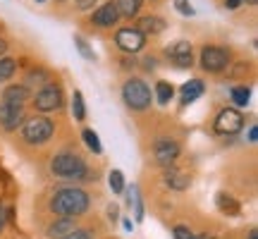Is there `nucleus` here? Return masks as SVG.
<instances>
[{
	"mask_svg": "<svg viewBox=\"0 0 258 239\" xmlns=\"http://www.w3.org/2000/svg\"><path fill=\"white\" fill-rule=\"evenodd\" d=\"M50 208H53V213L60 215V218H77V215L86 213V208H89V196H86V192H82V189H60V192H55V196H53Z\"/></svg>",
	"mask_w": 258,
	"mask_h": 239,
	"instance_id": "obj_1",
	"label": "nucleus"
},
{
	"mask_svg": "<svg viewBox=\"0 0 258 239\" xmlns=\"http://www.w3.org/2000/svg\"><path fill=\"white\" fill-rule=\"evenodd\" d=\"M50 170L57 177H62V180H86V172H89L86 163L79 156H74V153H60V156H55L53 163H50Z\"/></svg>",
	"mask_w": 258,
	"mask_h": 239,
	"instance_id": "obj_2",
	"label": "nucleus"
},
{
	"mask_svg": "<svg viewBox=\"0 0 258 239\" xmlns=\"http://www.w3.org/2000/svg\"><path fill=\"white\" fill-rule=\"evenodd\" d=\"M122 98L132 110H146L151 105V89L141 79H129L124 84V89H122Z\"/></svg>",
	"mask_w": 258,
	"mask_h": 239,
	"instance_id": "obj_3",
	"label": "nucleus"
},
{
	"mask_svg": "<svg viewBox=\"0 0 258 239\" xmlns=\"http://www.w3.org/2000/svg\"><path fill=\"white\" fill-rule=\"evenodd\" d=\"M53 122L43 115L38 117H31L24 122V129H22V137L27 139L29 144H46L48 139L53 137Z\"/></svg>",
	"mask_w": 258,
	"mask_h": 239,
	"instance_id": "obj_4",
	"label": "nucleus"
},
{
	"mask_svg": "<svg viewBox=\"0 0 258 239\" xmlns=\"http://www.w3.org/2000/svg\"><path fill=\"white\" fill-rule=\"evenodd\" d=\"M115 43H117L120 50L134 55V53H139L141 48L146 46V34H141L137 27H124L115 34Z\"/></svg>",
	"mask_w": 258,
	"mask_h": 239,
	"instance_id": "obj_5",
	"label": "nucleus"
},
{
	"mask_svg": "<svg viewBox=\"0 0 258 239\" xmlns=\"http://www.w3.org/2000/svg\"><path fill=\"white\" fill-rule=\"evenodd\" d=\"M230 65V53L225 48L206 46L201 50V67L206 72H222Z\"/></svg>",
	"mask_w": 258,
	"mask_h": 239,
	"instance_id": "obj_6",
	"label": "nucleus"
},
{
	"mask_svg": "<svg viewBox=\"0 0 258 239\" xmlns=\"http://www.w3.org/2000/svg\"><path fill=\"white\" fill-rule=\"evenodd\" d=\"M241 127H244V117H241V112L234 110V108H225V110L218 115V119H215V132H218V134L232 137V134L241 132Z\"/></svg>",
	"mask_w": 258,
	"mask_h": 239,
	"instance_id": "obj_7",
	"label": "nucleus"
},
{
	"mask_svg": "<svg viewBox=\"0 0 258 239\" xmlns=\"http://www.w3.org/2000/svg\"><path fill=\"white\" fill-rule=\"evenodd\" d=\"M36 110L41 112H50V110H57L60 105H62V91L53 86V84H48L46 89H41L36 93Z\"/></svg>",
	"mask_w": 258,
	"mask_h": 239,
	"instance_id": "obj_8",
	"label": "nucleus"
},
{
	"mask_svg": "<svg viewBox=\"0 0 258 239\" xmlns=\"http://www.w3.org/2000/svg\"><path fill=\"white\" fill-rule=\"evenodd\" d=\"M153 153H156V160L160 163V165L170 167L177 160V156H179V144H177V141H172V139L163 137V139H158V141H156Z\"/></svg>",
	"mask_w": 258,
	"mask_h": 239,
	"instance_id": "obj_9",
	"label": "nucleus"
},
{
	"mask_svg": "<svg viewBox=\"0 0 258 239\" xmlns=\"http://www.w3.org/2000/svg\"><path fill=\"white\" fill-rule=\"evenodd\" d=\"M117 19H120V10H117V3H115V0H108L105 5H101V8L91 15L93 24H96V27H103V29L117 24Z\"/></svg>",
	"mask_w": 258,
	"mask_h": 239,
	"instance_id": "obj_10",
	"label": "nucleus"
},
{
	"mask_svg": "<svg viewBox=\"0 0 258 239\" xmlns=\"http://www.w3.org/2000/svg\"><path fill=\"white\" fill-rule=\"evenodd\" d=\"M165 55L177 65V67H191L194 65V55H191V43L186 41H177L172 46H167Z\"/></svg>",
	"mask_w": 258,
	"mask_h": 239,
	"instance_id": "obj_11",
	"label": "nucleus"
},
{
	"mask_svg": "<svg viewBox=\"0 0 258 239\" xmlns=\"http://www.w3.org/2000/svg\"><path fill=\"white\" fill-rule=\"evenodd\" d=\"M22 119H24L22 108L10 105V103H0V125H3L5 129H15Z\"/></svg>",
	"mask_w": 258,
	"mask_h": 239,
	"instance_id": "obj_12",
	"label": "nucleus"
},
{
	"mask_svg": "<svg viewBox=\"0 0 258 239\" xmlns=\"http://www.w3.org/2000/svg\"><path fill=\"white\" fill-rule=\"evenodd\" d=\"M27 101H29V89L22 86V84H12V86H8L5 93H3V103L17 105V108H22Z\"/></svg>",
	"mask_w": 258,
	"mask_h": 239,
	"instance_id": "obj_13",
	"label": "nucleus"
},
{
	"mask_svg": "<svg viewBox=\"0 0 258 239\" xmlns=\"http://www.w3.org/2000/svg\"><path fill=\"white\" fill-rule=\"evenodd\" d=\"M203 91H206V86H203L201 79H191V82H186L184 86H182L179 101H182V105H189V103H194L199 96H203Z\"/></svg>",
	"mask_w": 258,
	"mask_h": 239,
	"instance_id": "obj_14",
	"label": "nucleus"
},
{
	"mask_svg": "<svg viewBox=\"0 0 258 239\" xmlns=\"http://www.w3.org/2000/svg\"><path fill=\"white\" fill-rule=\"evenodd\" d=\"M165 184L170 187V189H177V192H184L186 187L191 184V177H186L182 170H167L165 172Z\"/></svg>",
	"mask_w": 258,
	"mask_h": 239,
	"instance_id": "obj_15",
	"label": "nucleus"
},
{
	"mask_svg": "<svg viewBox=\"0 0 258 239\" xmlns=\"http://www.w3.org/2000/svg\"><path fill=\"white\" fill-rule=\"evenodd\" d=\"M137 29L141 31V34H160V31H165V19L156 17V15H148V17L139 19Z\"/></svg>",
	"mask_w": 258,
	"mask_h": 239,
	"instance_id": "obj_16",
	"label": "nucleus"
},
{
	"mask_svg": "<svg viewBox=\"0 0 258 239\" xmlns=\"http://www.w3.org/2000/svg\"><path fill=\"white\" fill-rule=\"evenodd\" d=\"M117 3V10H120V17L132 19L139 15V10L144 5V0H115Z\"/></svg>",
	"mask_w": 258,
	"mask_h": 239,
	"instance_id": "obj_17",
	"label": "nucleus"
},
{
	"mask_svg": "<svg viewBox=\"0 0 258 239\" xmlns=\"http://www.w3.org/2000/svg\"><path fill=\"white\" fill-rule=\"evenodd\" d=\"M218 208H220L222 213H227V215H239V203L232 199L230 194H225V192H220L218 194Z\"/></svg>",
	"mask_w": 258,
	"mask_h": 239,
	"instance_id": "obj_18",
	"label": "nucleus"
},
{
	"mask_svg": "<svg viewBox=\"0 0 258 239\" xmlns=\"http://www.w3.org/2000/svg\"><path fill=\"white\" fill-rule=\"evenodd\" d=\"M74 225H72V218H60L55 225L48 227V237H64L67 232H72Z\"/></svg>",
	"mask_w": 258,
	"mask_h": 239,
	"instance_id": "obj_19",
	"label": "nucleus"
},
{
	"mask_svg": "<svg viewBox=\"0 0 258 239\" xmlns=\"http://www.w3.org/2000/svg\"><path fill=\"white\" fill-rule=\"evenodd\" d=\"M172 96H175V89H172L170 82H158L156 84V98L160 105H167V103L172 101Z\"/></svg>",
	"mask_w": 258,
	"mask_h": 239,
	"instance_id": "obj_20",
	"label": "nucleus"
},
{
	"mask_svg": "<svg viewBox=\"0 0 258 239\" xmlns=\"http://www.w3.org/2000/svg\"><path fill=\"white\" fill-rule=\"evenodd\" d=\"M72 115H74V119H79V122L86 117V105H84L82 91H74V96H72Z\"/></svg>",
	"mask_w": 258,
	"mask_h": 239,
	"instance_id": "obj_21",
	"label": "nucleus"
},
{
	"mask_svg": "<svg viewBox=\"0 0 258 239\" xmlns=\"http://www.w3.org/2000/svg\"><path fill=\"white\" fill-rule=\"evenodd\" d=\"M17 70V60L12 57H0V82H8L10 77Z\"/></svg>",
	"mask_w": 258,
	"mask_h": 239,
	"instance_id": "obj_22",
	"label": "nucleus"
},
{
	"mask_svg": "<svg viewBox=\"0 0 258 239\" xmlns=\"http://www.w3.org/2000/svg\"><path fill=\"white\" fill-rule=\"evenodd\" d=\"M249 98H251V91L246 86H234V89H232V101L237 103L239 108L249 105Z\"/></svg>",
	"mask_w": 258,
	"mask_h": 239,
	"instance_id": "obj_23",
	"label": "nucleus"
},
{
	"mask_svg": "<svg viewBox=\"0 0 258 239\" xmlns=\"http://www.w3.org/2000/svg\"><path fill=\"white\" fill-rule=\"evenodd\" d=\"M82 137H84V141H86V146L91 148L93 153H101V151H103L101 141H98V134H96L93 129H84V132H82Z\"/></svg>",
	"mask_w": 258,
	"mask_h": 239,
	"instance_id": "obj_24",
	"label": "nucleus"
},
{
	"mask_svg": "<svg viewBox=\"0 0 258 239\" xmlns=\"http://www.w3.org/2000/svg\"><path fill=\"white\" fill-rule=\"evenodd\" d=\"M108 182H110V189L115 194H122V192H124V177H122L120 170H112L110 177H108Z\"/></svg>",
	"mask_w": 258,
	"mask_h": 239,
	"instance_id": "obj_25",
	"label": "nucleus"
},
{
	"mask_svg": "<svg viewBox=\"0 0 258 239\" xmlns=\"http://www.w3.org/2000/svg\"><path fill=\"white\" fill-rule=\"evenodd\" d=\"M74 43H77V50H79V53H82V55L86 57V60H96L93 50L89 48V43H86V41H84L82 36H74Z\"/></svg>",
	"mask_w": 258,
	"mask_h": 239,
	"instance_id": "obj_26",
	"label": "nucleus"
},
{
	"mask_svg": "<svg viewBox=\"0 0 258 239\" xmlns=\"http://www.w3.org/2000/svg\"><path fill=\"white\" fill-rule=\"evenodd\" d=\"M175 8L179 15H184V17H191L194 15V8H191V3L189 0H175Z\"/></svg>",
	"mask_w": 258,
	"mask_h": 239,
	"instance_id": "obj_27",
	"label": "nucleus"
},
{
	"mask_svg": "<svg viewBox=\"0 0 258 239\" xmlns=\"http://www.w3.org/2000/svg\"><path fill=\"white\" fill-rule=\"evenodd\" d=\"M62 239H91V232L89 230H72V232H67Z\"/></svg>",
	"mask_w": 258,
	"mask_h": 239,
	"instance_id": "obj_28",
	"label": "nucleus"
},
{
	"mask_svg": "<svg viewBox=\"0 0 258 239\" xmlns=\"http://www.w3.org/2000/svg\"><path fill=\"white\" fill-rule=\"evenodd\" d=\"M175 239H194L191 230L189 227H184V225H177L175 227Z\"/></svg>",
	"mask_w": 258,
	"mask_h": 239,
	"instance_id": "obj_29",
	"label": "nucleus"
},
{
	"mask_svg": "<svg viewBox=\"0 0 258 239\" xmlns=\"http://www.w3.org/2000/svg\"><path fill=\"white\" fill-rule=\"evenodd\" d=\"M38 79H48V74L43 72V70H31V72H29V77H27V82H38Z\"/></svg>",
	"mask_w": 258,
	"mask_h": 239,
	"instance_id": "obj_30",
	"label": "nucleus"
},
{
	"mask_svg": "<svg viewBox=\"0 0 258 239\" xmlns=\"http://www.w3.org/2000/svg\"><path fill=\"white\" fill-rule=\"evenodd\" d=\"M74 5H77V10H91L93 5H96V0H74Z\"/></svg>",
	"mask_w": 258,
	"mask_h": 239,
	"instance_id": "obj_31",
	"label": "nucleus"
},
{
	"mask_svg": "<svg viewBox=\"0 0 258 239\" xmlns=\"http://www.w3.org/2000/svg\"><path fill=\"white\" fill-rule=\"evenodd\" d=\"M244 5V0H225V8L227 10H237Z\"/></svg>",
	"mask_w": 258,
	"mask_h": 239,
	"instance_id": "obj_32",
	"label": "nucleus"
},
{
	"mask_svg": "<svg viewBox=\"0 0 258 239\" xmlns=\"http://www.w3.org/2000/svg\"><path fill=\"white\" fill-rule=\"evenodd\" d=\"M144 63H146V70H153V67H156V60H153V57H146Z\"/></svg>",
	"mask_w": 258,
	"mask_h": 239,
	"instance_id": "obj_33",
	"label": "nucleus"
},
{
	"mask_svg": "<svg viewBox=\"0 0 258 239\" xmlns=\"http://www.w3.org/2000/svg\"><path fill=\"white\" fill-rule=\"evenodd\" d=\"M256 134H258V129L251 127V129H249V141H256Z\"/></svg>",
	"mask_w": 258,
	"mask_h": 239,
	"instance_id": "obj_34",
	"label": "nucleus"
},
{
	"mask_svg": "<svg viewBox=\"0 0 258 239\" xmlns=\"http://www.w3.org/2000/svg\"><path fill=\"white\" fill-rule=\"evenodd\" d=\"M5 50H8V43H5V41H3V38H0V55H3V53H5Z\"/></svg>",
	"mask_w": 258,
	"mask_h": 239,
	"instance_id": "obj_35",
	"label": "nucleus"
},
{
	"mask_svg": "<svg viewBox=\"0 0 258 239\" xmlns=\"http://www.w3.org/2000/svg\"><path fill=\"white\" fill-rule=\"evenodd\" d=\"M3 225H5V213H3V208H0V230H3Z\"/></svg>",
	"mask_w": 258,
	"mask_h": 239,
	"instance_id": "obj_36",
	"label": "nucleus"
},
{
	"mask_svg": "<svg viewBox=\"0 0 258 239\" xmlns=\"http://www.w3.org/2000/svg\"><path fill=\"white\" fill-rule=\"evenodd\" d=\"M258 0H244V5H256Z\"/></svg>",
	"mask_w": 258,
	"mask_h": 239,
	"instance_id": "obj_37",
	"label": "nucleus"
},
{
	"mask_svg": "<svg viewBox=\"0 0 258 239\" xmlns=\"http://www.w3.org/2000/svg\"><path fill=\"white\" fill-rule=\"evenodd\" d=\"M249 239H258V234H256V232H251V234H249Z\"/></svg>",
	"mask_w": 258,
	"mask_h": 239,
	"instance_id": "obj_38",
	"label": "nucleus"
},
{
	"mask_svg": "<svg viewBox=\"0 0 258 239\" xmlns=\"http://www.w3.org/2000/svg\"><path fill=\"white\" fill-rule=\"evenodd\" d=\"M36 3H46V0H36Z\"/></svg>",
	"mask_w": 258,
	"mask_h": 239,
	"instance_id": "obj_39",
	"label": "nucleus"
}]
</instances>
